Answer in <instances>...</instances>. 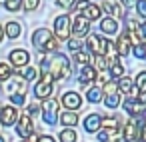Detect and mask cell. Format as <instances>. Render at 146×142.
I'll use <instances>...</instances> for the list:
<instances>
[{
  "label": "cell",
  "instance_id": "1",
  "mask_svg": "<svg viewBox=\"0 0 146 142\" xmlns=\"http://www.w3.org/2000/svg\"><path fill=\"white\" fill-rule=\"evenodd\" d=\"M48 70L52 72L54 80H56V78H58V80H66V78L70 76V62L66 60V56L56 54V56L52 58V62H50Z\"/></svg>",
  "mask_w": 146,
  "mask_h": 142
},
{
  "label": "cell",
  "instance_id": "2",
  "mask_svg": "<svg viewBox=\"0 0 146 142\" xmlns=\"http://www.w3.org/2000/svg\"><path fill=\"white\" fill-rule=\"evenodd\" d=\"M88 48H90V52H94V56H96V54L106 56V52H108V48H110V40L100 38V36H90V38H88Z\"/></svg>",
  "mask_w": 146,
  "mask_h": 142
},
{
  "label": "cell",
  "instance_id": "3",
  "mask_svg": "<svg viewBox=\"0 0 146 142\" xmlns=\"http://www.w3.org/2000/svg\"><path fill=\"white\" fill-rule=\"evenodd\" d=\"M54 30H56V38H68L70 36V18L66 16V14H62V16H58L56 20H54Z\"/></svg>",
  "mask_w": 146,
  "mask_h": 142
},
{
  "label": "cell",
  "instance_id": "4",
  "mask_svg": "<svg viewBox=\"0 0 146 142\" xmlns=\"http://www.w3.org/2000/svg\"><path fill=\"white\" fill-rule=\"evenodd\" d=\"M42 110H44V122H46V124H50V126H52V124H56V120H58V114H56V112H58V102L50 98V100L44 104V108H42Z\"/></svg>",
  "mask_w": 146,
  "mask_h": 142
},
{
  "label": "cell",
  "instance_id": "5",
  "mask_svg": "<svg viewBox=\"0 0 146 142\" xmlns=\"http://www.w3.org/2000/svg\"><path fill=\"white\" fill-rule=\"evenodd\" d=\"M140 126H142V120H130L128 124H126V128H124V138L128 140V142H134L136 138H140V134H142V130H140Z\"/></svg>",
  "mask_w": 146,
  "mask_h": 142
},
{
  "label": "cell",
  "instance_id": "6",
  "mask_svg": "<svg viewBox=\"0 0 146 142\" xmlns=\"http://www.w3.org/2000/svg\"><path fill=\"white\" fill-rule=\"evenodd\" d=\"M32 130H34V124H32V120H30V114L22 116V118L18 120V126H16L18 136H22V138H30V136H32Z\"/></svg>",
  "mask_w": 146,
  "mask_h": 142
},
{
  "label": "cell",
  "instance_id": "7",
  "mask_svg": "<svg viewBox=\"0 0 146 142\" xmlns=\"http://www.w3.org/2000/svg\"><path fill=\"white\" fill-rule=\"evenodd\" d=\"M88 30H90V20H86L84 16H76L74 18V26H72L74 36L76 38H82V36L88 34Z\"/></svg>",
  "mask_w": 146,
  "mask_h": 142
},
{
  "label": "cell",
  "instance_id": "8",
  "mask_svg": "<svg viewBox=\"0 0 146 142\" xmlns=\"http://www.w3.org/2000/svg\"><path fill=\"white\" fill-rule=\"evenodd\" d=\"M16 120H18V110L14 106H4L0 110V122L4 126H12Z\"/></svg>",
  "mask_w": 146,
  "mask_h": 142
},
{
  "label": "cell",
  "instance_id": "9",
  "mask_svg": "<svg viewBox=\"0 0 146 142\" xmlns=\"http://www.w3.org/2000/svg\"><path fill=\"white\" fill-rule=\"evenodd\" d=\"M62 104L68 108V110H78L80 104H82V98L78 92H66L64 98H62Z\"/></svg>",
  "mask_w": 146,
  "mask_h": 142
},
{
  "label": "cell",
  "instance_id": "10",
  "mask_svg": "<svg viewBox=\"0 0 146 142\" xmlns=\"http://www.w3.org/2000/svg\"><path fill=\"white\" fill-rule=\"evenodd\" d=\"M100 142H120V130L118 128H104L98 132Z\"/></svg>",
  "mask_w": 146,
  "mask_h": 142
},
{
  "label": "cell",
  "instance_id": "11",
  "mask_svg": "<svg viewBox=\"0 0 146 142\" xmlns=\"http://www.w3.org/2000/svg\"><path fill=\"white\" fill-rule=\"evenodd\" d=\"M30 60V56H28V52L26 50H22V48H18V50H12L10 52V62L14 64V66H26V62Z\"/></svg>",
  "mask_w": 146,
  "mask_h": 142
},
{
  "label": "cell",
  "instance_id": "12",
  "mask_svg": "<svg viewBox=\"0 0 146 142\" xmlns=\"http://www.w3.org/2000/svg\"><path fill=\"white\" fill-rule=\"evenodd\" d=\"M24 88H26V80L20 74H14V78H10L8 92H12V94H24Z\"/></svg>",
  "mask_w": 146,
  "mask_h": 142
},
{
  "label": "cell",
  "instance_id": "13",
  "mask_svg": "<svg viewBox=\"0 0 146 142\" xmlns=\"http://www.w3.org/2000/svg\"><path fill=\"white\" fill-rule=\"evenodd\" d=\"M52 36H50V32L46 30V28H40V30H36L34 32V36H32V44L34 46H38V48H44L46 46V42L50 40Z\"/></svg>",
  "mask_w": 146,
  "mask_h": 142
},
{
  "label": "cell",
  "instance_id": "14",
  "mask_svg": "<svg viewBox=\"0 0 146 142\" xmlns=\"http://www.w3.org/2000/svg\"><path fill=\"white\" fill-rule=\"evenodd\" d=\"M100 126H102V116H98V114L86 116V120H84L86 132H96V130H100Z\"/></svg>",
  "mask_w": 146,
  "mask_h": 142
},
{
  "label": "cell",
  "instance_id": "15",
  "mask_svg": "<svg viewBox=\"0 0 146 142\" xmlns=\"http://www.w3.org/2000/svg\"><path fill=\"white\" fill-rule=\"evenodd\" d=\"M100 30H102L104 34H116V32H118V24H116L114 18H104V20L100 22Z\"/></svg>",
  "mask_w": 146,
  "mask_h": 142
},
{
  "label": "cell",
  "instance_id": "16",
  "mask_svg": "<svg viewBox=\"0 0 146 142\" xmlns=\"http://www.w3.org/2000/svg\"><path fill=\"white\" fill-rule=\"evenodd\" d=\"M34 94H36L38 98H50V94H52V84L38 82V84L34 86Z\"/></svg>",
  "mask_w": 146,
  "mask_h": 142
},
{
  "label": "cell",
  "instance_id": "17",
  "mask_svg": "<svg viewBox=\"0 0 146 142\" xmlns=\"http://www.w3.org/2000/svg\"><path fill=\"white\" fill-rule=\"evenodd\" d=\"M82 16H84L86 20H98V18H100V6L88 4V6L82 10Z\"/></svg>",
  "mask_w": 146,
  "mask_h": 142
},
{
  "label": "cell",
  "instance_id": "18",
  "mask_svg": "<svg viewBox=\"0 0 146 142\" xmlns=\"http://www.w3.org/2000/svg\"><path fill=\"white\" fill-rule=\"evenodd\" d=\"M130 38H128V34H122L120 38H118V42H116V50H118V54H128L130 52Z\"/></svg>",
  "mask_w": 146,
  "mask_h": 142
},
{
  "label": "cell",
  "instance_id": "19",
  "mask_svg": "<svg viewBox=\"0 0 146 142\" xmlns=\"http://www.w3.org/2000/svg\"><path fill=\"white\" fill-rule=\"evenodd\" d=\"M96 78H98L96 68H92V66H84V68L80 70V82H82V84H86V82H90V80H96Z\"/></svg>",
  "mask_w": 146,
  "mask_h": 142
},
{
  "label": "cell",
  "instance_id": "20",
  "mask_svg": "<svg viewBox=\"0 0 146 142\" xmlns=\"http://www.w3.org/2000/svg\"><path fill=\"white\" fill-rule=\"evenodd\" d=\"M60 120H62L64 126H74V124L78 122V114H76L74 110H68V112H62Z\"/></svg>",
  "mask_w": 146,
  "mask_h": 142
},
{
  "label": "cell",
  "instance_id": "21",
  "mask_svg": "<svg viewBox=\"0 0 146 142\" xmlns=\"http://www.w3.org/2000/svg\"><path fill=\"white\" fill-rule=\"evenodd\" d=\"M104 12H108V14H112V16H120L122 12H120V6L114 2V0H104Z\"/></svg>",
  "mask_w": 146,
  "mask_h": 142
},
{
  "label": "cell",
  "instance_id": "22",
  "mask_svg": "<svg viewBox=\"0 0 146 142\" xmlns=\"http://www.w3.org/2000/svg\"><path fill=\"white\" fill-rule=\"evenodd\" d=\"M4 32H6V36H10V38H18V36H20V32H22V28H20V24H18V22H8Z\"/></svg>",
  "mask_w": 146,
  "mask_h": 142
},
{
  "label": "cell",
  "instance_id": "23",
  "mask_svg": "<svg viewBox=\"0 0 146 142\" xmlns=\"http://www.w3.org/2000/svg\"><path fill=\"white\" fill-rule=\"evenodd\" d=\"M94 68H96V70H106V68H112V64H110V60H108L106 56L96 54V56H94Z\"/></svg>",
  "mask_w": 146,
  "mask_h": 142
},
{
  "label": "cell",
  "instance_id": "24",
  "mask_svg": "<svg viewBox=\"0 0 146 142\" xmlns=\"http://www.w3.org/2000/svg\"><path fill=\"white\" fill-rule=\"evenodd\" d=\"M58 138H60V142H76V140H78V136H76V132H74L72 128H66V130H60V134H58Z\"/></svg>",
  "mask_w": 146,
  "mask_h": 142
},
{
  "label": "cell",
  "instance_id": "25",
  "mask_svg": "<svg viewBox=\"0 0 146 142\" xmlns=\"http://www.w3.org/2000/svg\"><path fill=\"white\" fill-rule=\"evenodd\" d=\"M118 90H120V92L130 94V90H132V80H130L128 76H122V78H120V82H118Z\"/></svg>",
  "mask_w": 146,
  "mask_h": 142
},
{
  "label": "cell",
  "instance_id": "26",
  "mask_svg": "<svg viewBox=\"0 0 146 142\" xmlns=\"http://www.w3.org/2000/svg\"><path fill=\"white\" fill-rule=\"evenodd\" d=\"M104 102H106L108 108H116V106L120 104V96H118V94H106Z\"/></svg>",
  "mask_w": 146,
  "mask_h": 142
},
{
  "label": "cell",
  "instance_id": "27",
  "mask_svg": "<svg viewBox=\"0 0 146 142\" xmlns=\"http://www.w3.org/2000/svg\"><path fill=\"white\" fill-rule=\"evenodd\" d=\"M122 74H124V66H122L120 62L112 64V68H110V76H114V78H122Z\"/></svg>",
  "mask_w": 146,
  "mask_h": 142
},
{
  "label": "cell",
  "instance_id": "28",
  "mask_svg": "<svg viewBox=\"0 0 146 142\" xmlns=\"http://www.w3.org/2000/svg\"><path fill=\"white\" fill-rule=\"evenodd\" d=\"M136 88L140 92H146V72H140L136 76Z\"/></svg>",
  "mask_w": 146,
  "mask_h": 142
},
{
  "label": "cell",
  "instance_id": "29",
  "mask_svg": "<svg viewBox=\"0 0 146 142\" xmlns=\"http://www.w3.org/2000/svg\"><path fill=\"white\" fill-rule=\"evenodd\" d=\"M88 100H90V102H100V100H102V92H100L98 88H90V90H88Z\"/></svg>",
  "mask_w": 146,
  "mask_h": 142
},
{
  "label": "cell",
  "instance_id": "30",
  "mask_svg": "<svg viewBox=\"0 0 146 142\" xmlns=\"http://www.w3.org/2000/svg\"><path fill=\"white\" fill-rule=\"evenodd\" d=\"M102 126L104 128H118V118L116 116H106V118H102Z\"/></svg>",
  "mask_w": 146,
  "mask_h": 142
},
{
  "label": "cell",
  "instance_id": "31",
  "mask_svg": "<svg viewBox=\"0 0 146 142\" xmlns=\"http://www.w3.org/2000/svg\"><path fill=\"white\" fill-rule=\"evenodd\" d=\"M58 44H60V38H50V40L46 42L44 50H48V52H56V50H58Z\"/></svg>",
  "mask_w": 146,
  "mask_h": 142
},
{
  "label": "cell",
  "instance_id": "32",
  "mask_svg": "<svg viewBox=\"0 0 146 142\" xmlns=\"http://www.w3.org/2000/svg\"><path fill=\"white\" fill-rule=\"evenodd\" d=\"M10 66L8 64H0V80H10Z\"/></svg>",
  "mask_w": 146,
  "mask_h": 142
},
{
  "label": "cell",
  "instance_id": "33",
  "mask_svg": "<svg viewBox=\"0 0 146 142\" xmlns=\"http://www.w3.org/2000/svg\"><path fill=\"white\" fill-rule=\"evenodd\" d=\"M20 4H22V0H6V2H4L6 10H10V12L18 10V8H20Z\"/></svg>",
  "mask_w": 146,
  "mask_h": 142
},
{
  "label": "cell",
  "instance_id": "34",
  "mask_svg": "<svg viewBox=\"0 0 146 142\" xmlns=\"http://www.w3.org/2000/svg\"><path fill=\"white\" fill-rule=\"evenodd\" d=\"M74 62H78V64L86 66V64H88V54H84L82 50H80V52H74Z\"/></svg>",
  "mask_w": 146,
  "mask_h": 142
},
{
  "label": "cell",
  "instance_id": "35",
  "mask_svg": "<svg viewBox=\"0 0 146 142\" xmlns=\"http://www.w3.org/2000/svg\"><path fill=\"white\" fill-rule=\"evenodd\" d=\"M22 6H24V10H26V12L36 10V6H38V0H22Z\"/></svg>",
  "mask_w": 146,
  "mask_h": 142
},
{
  "label": "cell",
  "instance_id": "36",
  "mask_svg": "<svg viewBox=\"0 0 146 142\" xmlns=\"http://www.w3.org/2000/svg\"><path fill=\"white\" fill-rule=\"evenodd\" d=\"M22 78L24 80H34L36 78V68H24L22 70Z\"/></svg>",
  "mask_w": 146,
  "mask_h": 142
},
{
  "label": "cell",
  "instance_id": "37",
  "mask_svg": "<svg viewBox=\"0 0 146 142\" xmlns=\"http://www.w3.org/2000/svg\"><path fill=\"white\" fill-rule=\"evenodd\" d=\"M134 56L136 58H146V44H138L134 48Z\"/></svg>",
  "mask_w": 146,
  "mask_h": 142
},
{
  "label": "cell",
  "instance_id": "38",
  "mask_svg": "<svg viewBox=\"0 0 146 142\" xmlns=\"http://www.w3.org/2000/svg\"><path fill=\"white\" fill-rule=\"evenodd\" d=\"M104 92H106V94H116V92H118V86H116L114 82L108 80V82L104 84Z\"/></svg>",
  "mask_w": 146,
  "mask_h": 142
},
{
  "label": "cell",
  "instance_id": "39",
  "mask_svg": "<svg viewBox=\"0 0 146 142\" xmlns=\"http://www.w3.org/2000/svg\"><path fill=\"white\" fill-rule=\"evenodd\" d=\"M68 48H70L72 52H80V42H78V38H70V40H68Z\"/></svg>",
  "mask_w": 146,
  "mask_h": 142
},
{
  "label": "cell",
  "instance_id": "40",
  "mask_svg": "<svg viewBox=\"0 0 146 142\" xmlns=\"http://www.w3.org/2000/svg\"><path fill=\"white\" fill-rule=\"evenodd\" d=\"M136 10L146 18V0H138V2H136Z\"/></svg>",
  "mask_w": 146,
  "mask_h": 142
},
{
  "label": "cell",
  "instance_id": "41",
  "mask_svg": "<svg viewBox=\"0 0 146 142\" xmlns=\"http://www.w3.org/2000/svg\"><path fill=\"white\" fill-rule=\"evenodd\" d=\"M12 104H24V94H10Z\"/></svg>",
  "mask_w": 146,
  "mask_h": 142
},
{
  "label": "cell",
  "instance_id": "42",
  "mask_svg": "<svg viewBox=\"0 0 146 142\" xmlns=\"http://www.w3.org/2000/svg\"><path fill=\"white\" fill-rule=\"evenodd\" d=\"M88 4H90V2H88V0H80V2H78V4H74V10H76L78 14H82V10H84V8H86Z\"/></svg>",
  "mask_w": 146,
  "mask_h": 142
},
{
  "label": "cell",
  "instance_id": "43",
  "mask_svg": "<svg viewBox=\"0 0 146 142\" xmlns=\"http://www.w3.org/2000/svg\"><path fill=\"white\" fill-rule=\"evenodd\" d=\"M76 4V0H58V6H62V8H72Z\"/></svg>",
  "mask_w": 146,
  "mask_h": 142
},
{
  "label": "cell",
  "instance_id": "44",
  "mask_svg": "<svg viewBox=\"0 0 146 142\" xmlns=\"http://www.w3.org/2000/svg\"><path fill=\"white\" fill-rule=\"evenodd\" d=\"M130 30H140L136 20H128V32H130Z\"/></svg>",
  "mask_w": 146,
  "mask_h": 142
},
{
  "label": "cell",
  "instance_id": "45",
  "mask_svg": "<svg viewBox=\"0 0 146 142\" xmlns=\"http://www.w3.org/2000/svg\"><path fill=\"white\" fill-rule=\"evenodd\" d=\"M136 2H138V0H122V4H124L126 8H130V6H134Z\"/></svg>",
  "mask_w": 146,
  "mask_h": 142
},
{
  "label": "cell",
  "instance_id": "46",
  "mask_svg": "<svg viewBox=\"0 0 146 142\" xmlns=\"http://www.w3.org/2000/svg\"><path fill=\"white\" fill-rule=\"evenodd\" d=\"M38 142H54V138H52V136H40Z\"/></svg>",
  "mask_w": 146,
  "mask_h": 142
},
{
  "label": "cell",
  "instance_id": "47",
  "mask_svg": "<svg viewBox=\"0 0 146 142\" xmlns=\"http://www.w3.org/2000/svg\"><path fill=\"white\" fill-rule=\"evenodd\" d=\"M34 112H38V104H30V108H28V114H34Z\"/></svg>",
  "mask_w": 146,
  "mask_h": 142
},
{
  "label": "cell",
  "instance_id": "48",
  "mask_svg": "<svg viewBox=\"0 0 146 142\" xmlns=\"http://www.w3.org/2000/svg\"><path fill=\"white\" fill-rule=\"evenodd\" d=\"M140 138H142V142H146V128L142 130V134H140Z\"/></svg>",
  "mask_w": 146,
  "mask_h": 142
},
{
  "label": "cell",
  "instance_id": "49",
  "mask_svg": "<svg viewBox=\"0 0 146 142\" xmlns=\"http://www.w3.org/2000/svg\"><path fill=\"white\" fill-rule=\"evenodd\" d=\"M2 36H4V28L0 26V42H2Z\"/></svg>",
  "mask_w": 146,
  "mask_h": 142
},
{
  "label": "cell",
  "instance_id": "50",
  "mask_svg": "<svg viewBox=\"0 0 146 142\" xmlns=\"http://www.w3.org/2000/svg\"><path fill=\"white\" fill-rule=\"evenodd\" d=\"M140 32H144V34H146V22H144V24L140 26Z\"/></svg>",
  "mask_w": 146,
  "mask_h": 142
},
{
  "label": "cell",
  "instance_id": "51",
  "mask_svg": "<svg viewBox=\"0 0 146 142\" xmlns=\"http://www.w3.org/2000/svg\"><path fill=\"white\" fill-rule=\"evenodd\" d=\"M4 2H6V0H0V4H4Z\"/></svg>",
  "mask_w": 146,
  "mask_h": 142
},
{
  "label": "cell",
  "instance_id": "52",
  "mask_svg": "<svg viewBox=\"0 0 146 142\" xmlns=\"http://www.w3.org/2000/svg\"><path fill=\"white\" fill-rule=\"evenodd\" d=\"M0 142H4V138H2V136H0Z\"/></svg>",
  "mask_w": 146,
  "mask_h": 142
},
{
  "label": "cell",
  "instance_id": "53",
  "mask_svg": "<svg viewBox=\"0 0 146 142\" xmlns=\"http://www.w3.org/2000/svg\"><path fill=\"white\" fill-rule=\"evenodd\" d=\"M144 106H146V100H144Z\"/></svg>",
  "mask_w": 146,
  "mask_h": 142
}]
</instances>
